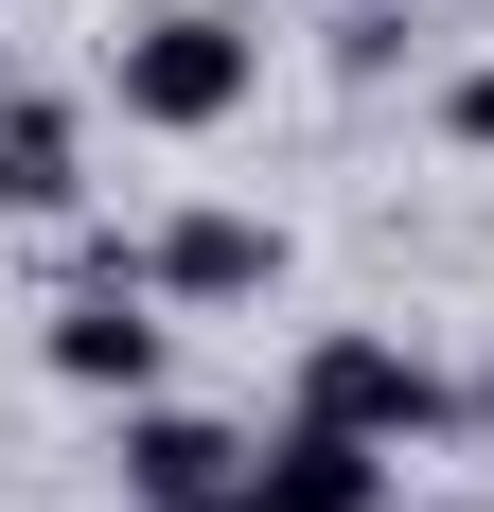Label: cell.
Listing matches in <instances>:
<instances>
[{"instance_id": "cell-1", "label": "cell", "mask_w": 494, "mask_h": 512, "mask_svg": "<svg viewBox=\"0 0 494 512\" xmlns=\"http://www.w3.org/2000/svg\"><path fill=\"white\" fill-rule=\"evenodd\" d=\"M106 89H124V124H159V142H212V124L265 89V36H247L230 0H195V18H142V36L106 53Z\"/></svg>"}, {"instance_id": "cell-5", "label": "cell", "mask_w": 494, "mask_h": 512, "mask_svg": "<svg viewBox=\"0 0 494 512\" xmlns=\"http://www.w3.org/2000/svg\"><path fill=\"white\" fill-rule=\"evenodd\" d=\"M265 512H389V442H353V424H300L283 407V442H265Z\"/></svg>"}, {"instance_id": "cell-2", "label": "cell", "mask_w": 494, "mask_h": 512, "mask_svg": "<svg viewBox=\"0 0 494 512\" xmlns=\"http://www.w3.org/2000/svg\"><path fill=\"white\" fill-rule=\"evenodd\" d=\"M300 424H353V442H424L442 424V371L406 336H318L300 354Z\"/></svg>"}, {"instance_id": "cell-4", "label": "cell", "mask_w": 494, "mask_h": 512, "mask_svg": "<svg viewBox=\"0 0 494 512\" xmlns=\"http://www.w3.org/2000/svg\"><path fill=\"white\" fill-rule=\"evenodd\" d=\"M142 283H159V301H265V283H283V230L212 195V212H177V230L142 248Z\"/></svg>"}, {"instance_id": "cell-3", "label": "cell", "mask_w": 494, "mask_h": 512, "mask_svg": "<svg viewBox=\"0 0 494 512\" xmlns=\"http://www.w3.org/2000/svg\"><path fill=\"white\" fill-rule=\"evenodd\" d=\"M71 389H159V283H142V248H106L71 301H53V336H36Z\"/></svg>"}, {"instance_id": "cell-9", "label": "cell", "mask_w": 494, "mask_h": 512, "mask_svg": "<svg viewBox=\"0 0 494 512\" xmlns=\"http://www.w3.org/2000/svg\"><path fill=\"white\" fill-rule=\"evenodd\" d=\"M177 512H265V477H230V495H177Z\"/></svg>"}, {"instance_id": "cell-7", "label": "cell", "mask_w": 494, "mask_h": 512, "mask_svg": "<svg viewBox=\"0 0 494 512\" xmlns=\"http://www.w3.org/2000/svg\"><path fill=\"white\" fill-rule=\"evenodd\" d=\"M89 177H71V106L53 89H0V212H71Z\"/></svg>"}, {"instance_id": "cell-6", "label": "cell", "mask_w": 494, "mask_h": 512, "mask_svg": "<svg viewBox=\"0 0 494 512\" xmlns=\"http://www.w3.org/2000/svg\"><path fill=\"white\" fill-rule=\"evenodd\" d=\"M230 477H247V442H230L212 407H142V424H124V495H142V512H177V495H230Z\"/></svg>"}, {"instance_id": "cell-8", "label": "cell", "mask_w": 494, "mask_h": 512, "mask_svg": "<svg viewBox=\"0 0 494 512\" xmlns=\"http://www.w3.org/2000/svg\"><path fill=\"white\" fill-rule=\"evenodd\" d=\"M442 142H459V159H494V53H477V71L442 89Z\"/></svg>"}]
</instances>
